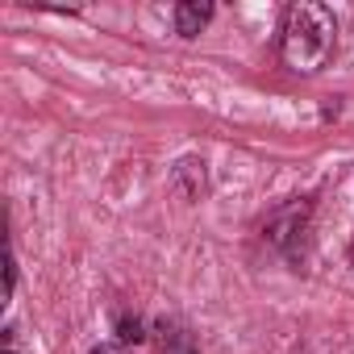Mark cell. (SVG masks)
Wrapping results in <instances>:
<instances>
[{
    "label": "cell",
    "mask_w": 354,
    "mask_h": 354,
    "mask_svg": "<svg viewBox=\"0 0 354 354\" xmlns=\"http://www.w3.org/2000/svg\"><path fill=\"white\" fill-rule=\"evenodd\" d=\"M337 55V17L317 0H296L279 26V63L292 75H317Z\"/></svg>",
    "instance_id": "cell-1"
},
{
    "label": "cell",
    "mask_w": 354,
    "mask_h": 354,
    "mask_svg": "<svg viewBox=\"0 0 354 354\" xmlns=\"http://www.w3.org/2000/svg\"><path fill=\"white\" fill-rule=\"evenodd\" d=\"M308 217H313V205L304 201V196H292L288 205H279L267 221H263V238L271 242V246H279V250H296V242H304V234H308Z\"/></svg>",
    "instance_id": "cell-2"
},
{
    "label": "cell",
    "mask_w": 354,
    "mask_h": 354,
    "mask_svg": "<svg viewBox=\"0 0 354 354\" xmlns=\"http://www.w3.org/2000/svg\"><path fill=\"white\" fill-rule=\"evenodd\" d=\"M205 188H209V180H205V158L184 154L180 162H175V171H171V192L180 196L184 205H196V201H205Z\"/></svg>",
    "instance_id": "cell-3"
},
{
    "label": "cell",
    "mask_w": 354,
    "mask_h": 354,
    "mask_svg": "<svg viewBox=\"0 0 354 354\" xmlns=\"http://www.w3.org/2000/svg\"><path fill=\"white\" fill-rule=\"evenodd\" d=\"M171 17H175V34L180 38H201L205 34V26L213 21V5H196V0H180V5L171 9Z\"/></svg>",
    "instance_id": "cell-4"
},
{
    "label": "cell",
    "mask_w": 354,
    "mask_h": 354,
    "mask_svg": "<svg viewBox=\"0 0 354 354\" xmlns=\"http://www.w3.org/2000/svg\"><path fill=\"white\" fill-rule=\"evenodd\" d=\"M158 350H162V354H196V337H192L188 325L162 317V321H158Z\"/></svg>",
    "instance_id": "cell-5"
},
{
    "label": "cell",
    "mask_w": 354,
    "mask_h": 354,
    "mask_svg": "<svg viewBox=\"0 0 354 354\" xmlns=\"http://www.w3.org/2000/svg\"><path fill=\"white\" fill-rule=\"evenodd\" d=\"M142 337H146V333H142V321L129 317V313H121V317H117V342H121V346H138Z\"/></svg>",
    "instance_id": "cell-6"
},
{
    "label": "cell",
    "mask_w": 354,
    "mask_h": 354,
    "mask_svg": "<svg viewBox=\"0 0 354 354\" xmlns=\"http://www.w3.org/2000/svg\"><path fill=\"white\" fill-rule=\"evenodd\" d=\"M13 288H17V254L9 250V267H5V300H13Z\"/></svg>",
    "instance_id": "cell-7"
},
{
    "label": "cell",
    "mask_w": 354,
    "mask_h": 354,
    "mask_svg": "<svg viewBox=\"0 0 354 354\" xmlns=\"http://www.w3.org/2000/svg\"><path fill=\"white\" fill-rule=\"evenodd\" d=\"M88 354H133V346H121V342H96Z\"/></svg>",
    "instance_id": "cell-8"
},
{
    "label": "cell",
    "mask_w": 354,
    "mask_h": 354,
    "mask_svg": "<svg viewBox=\"0 0 354 354\" xmlns=\"http://www.w3.org/2000/svg\"><path fill=\"white\" fill-rule=\"evenodd\" d=\"M0 354H21V346H17V329H13V325L5 329V350H0Z\"/></svg>",
    "instance_id": "cell-9"
},
{
    "label": "cell",
    "mask_w": 354,
    "mask_h": 354,
    "mask_svg": "<svg viewBox=\"0 0 354 354\" xmlns=\"http://www.w3.org/2000/svg\"><path fill=\"white\" fill-rule=\"evenodd\" d=\"M350 267H354V242H350Z\"/></svg>",
    "instance_id": "cell-10"
}]
</instances>
